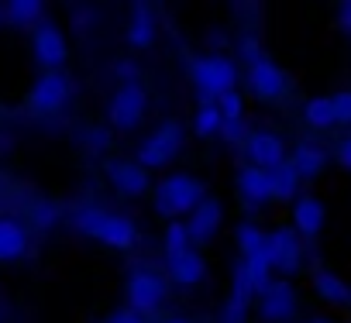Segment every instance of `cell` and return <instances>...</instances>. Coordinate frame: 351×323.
Returning <instances> with one entry per match:
<instances>
[{
    "label": "cell",
    "mask_w": 351,
    "mask_h": 323,
    "mask_svg": "<svg viewBox=\"0 0 351 323\" xmlns=\"http://www.w3.org/2000/svg\"><path fill=\"white\" fill-rule=\"evenodd\" d=\"M69 224H73L76 234L93 237V241H100V244H107L114 251H131L138 244V227L124 214H107L100 207H80Z\"/></svg>",
    "instance_id": "1"
},
{
    "label": "cell",
    "mask_w": 351,
    "mask_h": 323,
    "mask_svg": "<svg viewBox=\"0 0 351 323\" xmlns=\"http://www.w3.org/2000/svg\"><path fill=\"white\" fill-rule=\"evenodd\" d=\"M204 200H207V186H204V179H197L190 172H172L155 186V214L165 217L169 224L193 214Z\"/></svg>",
    "instance_id": "2"
},
{
    "label": "cell",
    "mask_w": 351,
    "mask_h": 323,
    "mask_svg": "<svg viewBox=\"0 0 351 323\" xmlns=\"http://www.w3.org/2000/svg\"><path fill=\"white\" fill-rule=\"evenodd\" d=\"M190 79H193V86L200 90L204 100H217V96H224V93L234 90V83H238V66H234L228 55H221V52L197 55V59L190 62Z\"/></svg>",
    "instance_id": "3"
},
{
    "label": "cell",
    "mask_w": 351,
    "mask_h": 323,
    "mask_svg": "<svg viewBox=\"0 0 351 323\" xmlns=\"http://www.w3.org/2000/svg\"><path fill=\"white\" fill-rule=\"evenodd\" d=\"M183 144H186L183 124H180V120H165V124H158V127L138 144L134 162H138L145 172H148V169H165L169 162H176V155L183 151Z\"/></svg>",
    "instance_id": "4"
},
{
    "label": "cell",
    "mask_w": 351,
    "mask_h": 323,
    "mask_svg": "<svg viewBox=\"0 0 351 323\" xmlns=\"http://www.w3.org/2000/svg\"><path fill=\"white\" fill-rule=\"evenodd\" d=\"M145 110H148L145 86L138 79L134 83H121L110 93V100H107V124L117 127V131H134L145 120Z\"/></svg>",
    "instance_id": "5"
},
{
    "label": "cell",
    "mask_w": 351,
    "mask_h": 323,
    "mask_svg": "<svg viewBox=\"0 0 351 323\" xmlns=\"http://www.w3.org/2000/svg\"><path fill=\"white\" fill-rule=\"evenodd\" d=\"M32 52H35V62L45 73H59L62 62L69 59V45H66V35L59 31V25L38 21L32 28Z\"/></svg>",
    "instance_id": "6"
},
{
    "label": "cell",
    "mask_w": 351,
    "mask_h": 323,
    "mask_svg": "<svg viewBox=\"0 0 351 323\" xmlns=\"http://www.w3.org/2000/svg\"><path fill=\"white\" fill-rule=\"evenodd\" d=\"M165 299V279L152 268H134L128 275V309H134L138 316L155 313Z\"/></svg>",
    "instance_id": "7"
},
{
    "label": "cell",
    "mask_w": 351,
    "mask_h": 323,
    "mask_svg": "<svg viewBox=\"0 0 351 323\" xmlns=\"http://www.w3.org/2000/svg\"><path fill=\"white\" fill-rule=\"evenodd\" d=\"M73 96V79L66 73H42L28 93V107L35 114H56L69 103Z\"/></svg>",
    "instance_id": "8"
},
{
    "label": "cell",
    "mask_w": 351,
    "mask_h": 323,
    "mask_svg": "<svg viewBox=\"0 0 351 323\" xmlns=\"http://www.w3.org/2000/svg\"><path fill=\"white\" fill-rule=\"evenodd\" d=\"M265 258H269L272 272L296 275L300 265H303V244H300L296 231L293 227H279V231L265 234Z\"/></svg>",
    "instance_id": "9"
},
{
    "label": "cell",
    "mask_w": 351,
    "mask_h": 323,
    "mask_svg": "<svg viewBox=\"0 0 351 323\" xmlns=\"http://www.w3.org/2000/svg\"><path fill=\"white\" fill-rule=\"evenodd\" d=\"M245 83H248L252 96H258V100H279L289 90V76L269 55H262L258 62H252L245 69Z\"/></svg>",
    "instance_id": "10"
},
{
    "label": "cell",
    "mask_w": 351,
    "mask_h": 323,
    "mask_svg": "<svg viewBox=\"0 0 351 323\" xmlns=\"http://www.w3.org/2000/svg\"><path fill=\"white\" fill-rule=\"evenodd\" d=\"M104 176L121 196H145L148 193V172L131 158H107Z\"/></svg>",
    "instance_id": "11"
},
{
    "label": "cell",
    "mask_w": 351,
    "mask_h": 323,
    "mask_svg": "<svg viewBox=\"0 0 351 323\" xmlns=\"http://www.w3.org/2000/svg\"><path fill=\"white\" fill-rule=\"evenodd\" d=\"M245 155H248V162H252L255 169L272 172L276 166H282V162H286V144L272 131H252L245 138Z\"/></svg>",
    "instance_id": "12"
},
{
    "label": "cell",
    "mask_w": 351,
    "mask_h": 323,
    "mask_svg": "<svg viewBox=\"0 0 351 323\" xmlns=\"http://www.w3.org/2000/svg\"><path fill=\"white\" fill-rule=\"evenodd\" d=\"M183 224H186V234H190V244H193V248L214 241L217 231H221V224H224V207H221V200H210V196H207Z\"/></svg>",
    "instance_id": "13"
},
{
    "label": "cell",
    "mask_w": 351,
    "mask_h": 323,
    "mask_svg": "<svg viewBox=\"0 0 351 323\" xmlns=\"http://www.w3.org/2000/svg\"><path fill=\"white\" fill-rule=\"evenodd\" d=\"M258 313H262V320H269V323H286V320H293V313H296V292H293V285L282 279V282H276L272 279V285L258 296Z\"/></svg>",
    "instance_id": "14"
},
{
    "label": "cell",
    "mask_w": 351,
    "mask_h": 323,
    "mask_svg": "<svg viewBox=\"0 0 351 323\" xmlns=\"http://www.w3.org/2000/svg\"><path fill=\"white\" fill-rule=\"evenodd\" d=\"M327 224V210L317 196H296L293 200V231L296 237H317Z\"/></svg>",
    "instance_id": "15"
},
{
    "label": "cell",
    "mask_w": 351,
    "mask_h": 323,
    "mask_svg": "<svg viewBox=\"0 0 351 323\" xmlns=\"http://www.w3.org/2000/svg\"><path fill=\"white\" fill-rule=\"evenodd\" d=\"M165 272L176 285H200L207 279V261L197 248L176 255V258H165Z\"/></svg>",
    "instance_id": "16"
},
{
    "label": "cell",
    "mask_w": 351,
    "mask_h": 323,
    "mask_svg": "<svg viewBox=\"0 0 351 323\" xmlns=\"http://www.w3.org/2000/svg\"><path fill=\"white\" fill-rule=\"evenodd\" d=\"M32 241H28V227L14 217H0V265L8 261H21L28 255Z\"/></svg>",
    "instance_id": "17"
},
{
    "label": "cell",
    "mask_w": 351,
    "mask_h": 323,
    "mask_svg": "<svg viewBox=\"0 0 351 323\" xmlns=\"http://www.w3.org/2000/svg\"><path fill=\"white\" fill-rule=\"evenodd\" d=\"M238 196L245 207H262L272 200V190H269V172L255 169V166H245L238 172Z\"/></svg>",
    "instance_id": "18"
},
{
    "label": "cell",
    "mask_w": 351,
    "mask_h": 323,
    "mask_svg": "<svg viewBox=\"0 0 351 323\" xmlns=\"http://www.w3.org/2000/svg\"><path fill=\"white\" fill-rule=\"evenodd\" d=\"M255 292L241 272V261L234 265V279H231V296H228V306H224V323H245L248 316V306H252Z\"/></svg>",
    "instance_id": "19"
},
{
    "label": "cell",
    "mask_w": 351,
    "mask_h": 323,
    "mask_svg": "<svg viewBox=\"0 0 351 323\" xmlns=\"http://www.w3.org/2000/svg\"><path fill=\"white\" fill-rule=\"evenodd\" d=\"M286 162L296 169V176H300V183H303V179H317V176L324 172L327 151H324L320 144H296L293 158H286Z\"/></svg>",
    "instance_id": "20"
},
{
    "label": "cell",
    "mask_w": 351,
    "mask_h": 323,
    "mask_svg": "<svg viewBox=\"0 0 351 323\" xmlns=\"http://www.w3.org/2000/svg\"><path fill=\"white\" fill-rule=\"evenodd\" d=\"M128 45H131V49H152V45H155V18H152L145 8H134V14H131Z\"/></svg>",
    "instance_id": "21"
},
{
    "label": "cell",
    "mask_w": 351,
    "mask_h": 323,
    "mask_svg": "<svg viewBox=\"0 0 351 323\" xmlns=\"http://www.w3.org/2000/svg\"><path fill=\"white\" fill-rule=\"evenodd\" d=\"M313 289H317V296H320V299H327V302H334V306L351 302V289H348L334 272H327V268L313 272Z\"/></svg>",
    "instance_id": "22"
},
{
    "label": "cell",
    "mask_w": 351,
    "mask_h": 323,
    "mask_svg": "<svg viewBox=\"0 0 351 323\" xmlns=\"http://www.w3.org/2000/svg\"><path fill=\"white\" fill-rule=\"evenodd\" d=\"M269 190H272V200H296L300 176H296V169L289 166V162H282V166H276L269 172Z\"/></svg>",
    "instance_id": "23"
},
{
    "label": "cell",
    "mask_w": 351,
    "mask_h": 323,
    "mask_svg": "<svg viewBox=\"0 0 351 323\" xmlns=\"http://www.w3.org/2000/svg\"><path fill=\"white\" fill-rule=\"evenodd\" d=\"M4 11H8V21L18 25V28H35L42 21V14H45V8L38 4V0H11Z\"/></svg>",
    "instance_id": "24"
},
{
    "label": "cell",
    "mask_w": 351,
    "mask_h": 323,
    "mask_svg": "<svg viewBox=\"0 0 351 323\" xmlns=\"http://www.w3.org/2000/svg\"><path fill=\"white\" fill-rule=\"evenodd\" d=\"M303 120L317 131H327L334 127V110H330V96H310L303 103Z\"/></svg>",
    "instance_id": "25"
},
{
    "label": "cell",
    "mask_w": 351,
    "mask_h": 323,
    "mask_svg": "<svg viewBox=\"0 0 351 323\" xmlns=\"http://www.w3.org/2000/svg\"><path fill=\"white\" fill-rule=\"evenodd\" d=\"M217 131H221V110H217L214 100H204L200 110L193 114V134L197 138H214Z\"/></svg>",
    "instance_id": "26"
},
{
    "label": "cell",
    "mask_w": 351,
    "mask_h": 323,
    "mask_svg": "<svg viewBox=\"0 0 351 323\" xmlns=\"http://www.w3.org/2000/svg\"><path fill=\"white\" fill-rule=\"evenodd\" d=\"M193 244H190V234H186V224L183 220H172L169 227H165V237H162V255L165 258H176V255H183V251H190Z\"/></svg>",
    "instance_id": "27"
},
{
    "label": "cell",
    "mask_w": 351,
    "mask_h": 323,
    "mask_svg": "<svg viewBox=\"0 0 351 323\" xmlns=\"http://www.w3.org/2000/svg\"><path fill=\"white\" fill-rule=\"evenodd\" d=\"M238 251H241V258H252V255H258L262 248H265V231H258L255 224H238Z\"/></svg>",
    "instance_id": "28"
},
{
    "label": "cell",
    "mask_w": 351,
    "mask_h": 323,
    "mask_svg": "<svg viewBox=\"0 0 351 323\" xmlns=\"http://www.w3.org/2000/svg\"><path fill=\"white\" fill-rule=\"evenodd\" d=\"M214 103H217V110H221V120H245V100H241L238 90L217 96Z\"/></svg>",
    "instance_id": "29"
},
{
    "label": "cell",
    "mask_w": 351,
    "mask_h": 323,
    "mask_svg": "<svg viewBox=\"0 0 351 323\" xmlns=\"http://www.w3.org/2000/svg\"><path fill=\"white\" fill-rule=\"evenodd\" d=\"M32 224H35L38 231H52V227L59 224V210H56L52 203H35V207H32Z\"/></svg>",
    "instance_id": "30"
},
{
    "label": "cell",
    "mask_w": 351,
    "mask_h": 323,
    "mask_svg": "<svg viewBox=\"0 0 351 323\" xmlns=\"http://www.w3.org/2000/svg\"><path fill=\"white\" fill-rule=\"evenodd\" d=\"M330 110H334V124H351V90H341L330 96Z\"/></svg>",
    "instance_id": "31"
},
{
    "label": "cell",
    "mask_w": 351,
    "mask_h": 323,
    "mask_svg": "<svg viewBox=\"0 0 351 323\" xmlns=\"http://www.w3.org/2000/svg\"><path fill=\"white\" fill-rule=\"evenodd\" d=\"M217 138H224L228 144H241L248 138V127H245V120H221Z\"/></svg>",
    "instance_id": "32"
},
{
    "label": "cell",
    "mask_w": 351,
    "mask_h": 323,
    "mask_svg": "<svg viewBox=\"0 0 351 323\" xmlns=\"http://www.w3.org/2000/svg\"><path fill=\"white\" fill-rule=\"evenodd\" d=\"M238 49H241V59H245L248 66L262 59V45H258L255 38H241V42H238Z\"/></svg>",
    "instance_id": "33"
},
{
    "label": "cell",
    "mask_w": 351,
    "mask_h": 323,
    "mask_svg": "<svg viewBox=\"0 0 351 323\" xmlns=\"http://www.w3.org/2000/svg\"><path fill=\"white\" fill-rule=\"evenodd\" d=\"M107 323H145V316H138L134 309H117L107 316Z\"/></svg>",
    "instance_id": "34"
},
{
    "label": "cell",
    "mask_w": 351,
    "mask_h": 323,
    "mask_svg": "<svg viewBox=\"0 0 351 323\" xmlns=\"http://www.w3.org/2000/svg\"><path fill=\"white\" fill-rule=\"evenodd\" d=\"M114 73L121 76V83H134V76H138V66L124 59V62H117V66H114Z\"/></svg>",
    "instance_id": "35"
},
{
    "label": "cell",
    "mask_w": 351,
    "mask_h": 323,
    "mask_svg": "<svg viewBox=\"0 0 351 323\" xmlns=\"http://www.w3.org/2000/svg\"><path fill=\"white\" fill-rule=\"evenodd\" d=\"M107 141H110V134H107L104 127H93V131H86V144H90V148H104Z\"/></svg>",
    "instance_id": "36"
},
{
    "label": "cell",
    "mask_w": 351,
    "mask_h": 323,
    "mask_svg": "<svg viewBox=\"0 0 351 323\" xmlns=\"http://www.w3.org/2000/svg\"><path fill=\"white\" fill-rule=\"evenodd\" d=\"M337 162H341V169L351 172V138H344V141L337 144Z\"/></svg>",
    "instance_id": "37"
},
{
    "label": "cell",
    "mask_w": 351,
    "mask_h": 323,
    "mask_svg": "<svg viewBox=\"0 0 351 323\" xmlns=\"http://www.w3.org/2000/svg\"><path fill=\"white\" fill-rule=\"evenodd\" d=\"M337 25H341L344 35H351V4H341V11H337Z\"/></svg>",
    "instance_id": "38"
},
{
    "label": "cell",
    "mask_w": 351,
    "mask_h": 323,
    "mask_svg": "<svg viewBox=\"0 0 351 323\" xmlns=\"http://www.w3.org/2000/svg\"><path fill=\"white\" fill-rule=\"evenodd\" d=\"M165 323H193V320H186V316H172V320H165Z\"/></svg>",
    "instance_id": "39"
},
{
    "label": "cell",
    "mask_w": 351,
    "mask_h": 323,
    "mask_svg": "<svg viewBox=\"0 0 351 323\" xmlns=\"http://www.w3.org/2000/svg\"><path fill=\"white\" fill-rule=\"evenodd\" d=\"M306 323H330L327 316H313V320H306Z\"/></svg>",
    "instance_id": "40"
}]
</instances>
